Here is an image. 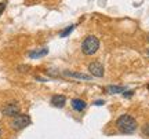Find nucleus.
Instances as JSON below:
<instances>
[{
    "label": "nucleus",
    "mask_w": 149,
    "mask_h": 139,
    "mask_svg": "<svg viewBox=\"0 0 149 139\" xmlns=\"http://www.w3.org/2000/svg\"><path fill=\"white\" fill-rule=\"evenodd\" d=\"M88 70H90L91 76H94V77H104V65L101 64V62H98V61H95V62H91L90 65H88Z\"/></svg>",
    "instance_id": "39448f33"
},
{
    "label": "nucleus",
    "mask_w": 149,
    "mask_h": 139,
    "mask_svg": "<svg viewBox=\"0 0 149 139\" xmlns=\"http://www.w3.org/2000/svg\"><path fill=\"white\" fill-rule=\"evenodd\" d=\"M70 105H72V109L76 110V112H81V110H84L86 109V102L83 101V99H80V98H74V99H72Z\"/></svg>",
    "instance_id": "6e6552de"
},
{
    "label": "nucleus",
    "mask_w": 149,
    "mask_h": 139,
    "mask_svg": "<svg viewBox=\"0 0 149 139\" xmlns=\"http://www.w3.org/2000/svg\"><path fill=\"white\" fill-rule=\"evenodd\" d=\"M31 123H32V120H31V117L28 114H17L15 117L13 118V121H11V128L19 131V129L26 128Z\"/></svg>",
    "instance_id": "7ed1b4c3"
},
{
    "label": "nucleus",
    "mask_w": 149,
    "mask_h": 139,
    "mask_svg": "<svg viewBox=\"0 0 149 139\" xmlns=\"http://www.w3.org/2000/svg\"><path fill=\"white\" fill-rule=\"evenodd\" d=\"M94 105H97V106H102V105H104V101H101V99H100V101H95L94 102Z\"/></svg>",
    "instance_id": "dca6fc26"
},
{
    "label": "nucleus",
    "mask_w": 149,
    "mask_h": 139,
    "mask_svg": "<svg viewBox=\"0 0 149 139\" xmlns=\"http://www.w3.org/2000/svg\"><path fill=\"white\" fill-rule=\"evenodd\" d=\"M47 54H48V48H40V50L31 51V53H29V58L37 59V58H42V57H46Z\"/></svg>",
    "instance_id": "1a4fd4ad"
},
{
    "label": "nucleus",
    "mask_w": 149,
    "mask_h": 139,
    "mask_svg": "<svg viewBox=\"0 0 149 139\" xmlns=\"http://www.w3.org/2000/svg\"><path fill=\"white\" fill-rule=\"evenodd\" d=\"M148 57H149V50H148Z\"/></svg>",
    "instance_id": "f3484780"
},
{
    "label": "nucleus",
    "mask_w": 149,
    "mask_h": 139,
    "mask_svg": "<svg viewBox=\"0 0 149 139\" xmlns=\"http://www.w3.org/2000/svg\"><path fill=\"white\" fill-rule=\"evenodd\" d=\"M74 28H76V25H69L68 28H65L64 30H61V33H59V37H66V36H69L70 33L74 30Z\"/></svg>",
    "instance_id": "9b49d317"
},
{
    "label": "nucleus",
    "mask_w": 149,
    "mask_h": 139,
    "mask_svg": "<svg viewBox=\"0 0 149 139\" xmlns=\"http://www.w3.org/2000/svg\"><path fill=\"white\" fill-rule=\"evenodd\" d=\"M100 50V40L95 36H87L81 43V53L84 55H94Z\"/></svg>",
    "instance_id": "f03ea898"
},
{
    "label": "nucleus",
    "mask_w": 149,
    "mask_h": 139,
    "mask_svg": "<svg viewBox=\"0 0 149 139\" xmlns=\"http://www.w3.org/2000/svg\"><path fill=\"white\" fill-rule=\"evenodd\" d=\"M61 76L70 77V79H77V80H87V81L91 80V76L84 75V73H79V72H70V70H64L61 73Z\"/></svg>",
    "instance_id": "423d86ee"
},
{
    "label": "nucleus",
    "mask_w": 149,
    "mask_h": 139,
    "mask_svg": "<svg viewBox=\"0 0 149 139\" xmlns=\"http://www.w3.org/2000/svg\"><path fill=\"white\" fill-rule=\"evenodd\" d=\"M148 90H149V84H148Z\"/></svg>",
    "instance_id": "6ab92c4d"
},
{
    "label": "nucleus",
    "mask_w": 149,
    "mask_h": 139,
    "mask_svg": "<svg viewBox=\"0 0 149 139\" xmlns=\"http://www.w3.org/2000/svg\"><path fill=\"white\" fill-rule=\"evenodd\" d=\"M148 40H149V36H148Z\"/></svg>",
    "instance_id": "aec40b11"
},
{
    "label": "nucleus",
    "mask_w": 149,
    "mask_h": 139,
    "mask_svg": "<svg viewBox=\"0 0 149 139\" xmlns=\"http://www.w3.org/2000/svg\"><path fill=\"white\" fill-rule=\"evenodd\" d=\"M116 125L122 134H133V132L137 131V127H138L137 120L130 114H122L117 118Z\"/></svg>",
    "instance_id": "f257e3e1"
},
{
    "label": "nucleus",
    "mask_w": 149,
    "mask_h": 139,
    "mask_svg": "<svg viewBox=\"0 0 149 139\" xmlns=\"http://www.w3.org/2000/svg\"><path fill=\"white\" fill-rule=\"evenodd\" d=\"M4 10H6V3L3 1V3H0V17L3 15V12H4Z\"/></svg>",
    "instance_id": "2eb2a0df"
},
{
    "label": "nucleus",
    "mask_w": 149,
    "mask_h": 139,
    "mask_svg": "<svg viewBox=\"0 0 149 139\" xmlns=\"http://www.w3.org/2000/svg\"><path fill=\"white\" fill-rule=\"evenodd\" d=\"M107 91L109 94H122L124 91V87H120V86H108L107 87Z\"/></svg>",
    "instance_id": "9d476101"
},
{
    "label": "nucleus",
    "mask_w": 149,
    "mask_h": 139,
    "mask_svg": "<svg viewBox=\"0 0 149 139\" xmlns=\"http://www.w3.org/2000/svg\"><path fill=\"white\" fill-rule=\"evenodd\" d=\"M1 114L6 117H15L19 114V105L17 102H8L1 107Z\"/></svg>",
    "instance_id": "20e7f679"
},
{
    "label": "nucleus",
    "mask_w": 149,
    "mask_h": 139,
    "mask_svg": "<svg viewBox=\"0 0 149 139\" xmlns=\"http://www.w3.org/2000/svg\"><path fill=\"white\" fill-rule=\"evenodd\" d=\"M50 102L54 107H64L65 103H66V98L64 95H53Z\"/></svg>",
    "instance_id": "0eeeda50"
},
{
    "label": "nucleus",
    "mask_w": 149,
    "mask_h": 139,
    "mask_svg": "<svg viewBox=\"0 0 149 139\" xmlns=\"http://www.w3.org/2000/svg\"><path fill=\"white\" fill-rule=\"evenodd\" d=\"M122 94H123V96H126V98H130V96H133V95H134V91H133V90H130V91L124 90V91H123Z\"/></svg>",
    "instance_id": "ddd939ff"
},
{
    "label": "nucleus",
    "mask_w": 149,
    "mask_h": 139,
    "mask_svg": "<svg viewBox=\"0 0 149 139\" xmlns=\"http://www.w3.org/2000/svg\"><path fill=\"white\" fill-rule=\"evenodd\" d=\"M142 132H144L146 136H149V123L144 125V128H142Z\"/></svg>",
    "instance_id": "4468645a"
},
{
    "label": "nucleus",
    "mask_w": 149,
    "mask_h": 139,
    "mask_svg": "<svg viewBox=\"0 0 149 139\" xmlns=\"http://www.w3.org/2000/svg\"><path fill=\"white\" fill-rule=\"evenodd\" d=\"M0 135H1V129H0Z\"/></svg>",
    "instance_id": "a211bd4d"
},
{
    "label": "nucleus",
    "mask_w": 149,
    "mask_h": 139,
    "mask_svg": "<svg viewBox=\"0 0 149 139\" xmlns=\"http://www.w3.org/2000/svg\"><path fill=\"white\" fill-rule=\"evenodd\" d=\"M17 69H18V72H21V73H26L28 70L31 69V66H28V65H19Z\"/></svg>",
    "instance_id": "f8f14e48"
}]
</instances>
